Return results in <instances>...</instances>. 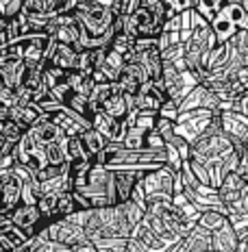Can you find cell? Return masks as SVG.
<instances>
[{"mask_svg":"<svg viewBox=\"0 0 248 252\" xmlns=\"http://www.w3.org/2000/svg\"><path fill=\"white\" fill-rule=\"evenodd\" d=\"M31 130H33L35 139H37L41 146L55 144V141H59L63 135H66V133L61 130V126H57V124L50 120V115H46V113L41 115V118H39L33 126H31Z\"/></svg>","mask_w":248,"mask_h":252,"instance_id":"9c48e42d","label":"cell"},{"mask_svg":"<svg viewBox=\"0 0 248 252\" xmlns=\"http://www.w3.org/2000/svg\"><path fill=\"white\" fill-rule=\"evenodd\" d=\"M140 7H144L146 11H150L161 24H166L168 9H166V2H163V0H140Z\"/></svg>","mask_w":248,"mask_h":252,"instance_id":"cb8c5ba5","label":"cell"},{"mask_svg":"<svg viewBox=\"0 0 248 252\" xmlns=\"http://www.w3.org/2000/svg\"><path fill=\"white\" fill-rule=\"evenodd\" d=\"M15 89H11V87H0V104H4V107H15Z\"/></svg>","mask_w":248,"mask_h":252,"instance_id":"d4e9b609","label":"cell"},{"mask_svg":"<svg viewBox=\"0 0 248 252\" xmlns=\"http://www.w3.org/2000/svg\"><path fill=\"white\" fill-rule=\"evenodd\" d=\"M66 150H68V163L74 165V163H83V161H87L89 157L85 155V150H83L81 141H78L76 135H68V141H66Z\"/></svg>","mask_w":248,"mask_h":252,"instance_id":"ac0fdd59","label":"cell"},{"mask_svg":"<svg viewBox=\"0 0 248 252\" xmlns=\"http://www.w3.org/2000/svg\"><path fill=\"white\" fill-rule=\"evenodd\" d=\"M0 213H2V209H0Z\"/></svg>","mask_w":248,"mask_h":252,"instance_id":"1f68e13d","label":"cell"},{"mask_svg":"<svg viewBox=\"0 0 248 252\" xmlns=\"http://www.w3.org/2000/svg\"><path fill=\"white\" fill-rule=\"evenodd\" d=\"M211 31L215 35L218 44H226L233 35H237V31H248V11L242 7V2H231L215 15L209 22Z\"/></svg>","mask_w":248,"mask_h":252,"instance_id":"6da1fadb","label":"cell"},{"mask_svg":"<svg viewBox=\"0 0 248 252\" xmlns=\"http://www.w3.org/2000/svg\"><path fill=\"white\" fill-rule=\"evenodd\" d=\"M124 252H150V250L142 239H137L135 235H131V237L126 239V250Z\"/></svg>","mask_w":248,"mask_h":252,"instance_id":"484cf974","label":"cell"},{"mask_svg":"<svg viewBox=\"0 0 248 252\" xmlns=\"http://www.w3.org/2000/svg\"><path fill=\"white\" fill-rule=\"evenodd\" d=\"M22 9H24V0H0V15L4 20L20 18Z\"/></svg>","mask_w":248,"mask_h":252,"instance_id":"603a6c76","label":"cell"},{"mask_svg":"<svg viewBox=\"0 0 248 252\" xmlns=\"http://www.w3.org/2000/svg\"><path fill=\"white\" fill-rule=\"evenodd\" d=\"M231 2H233V0H196V11L203 15L207 22H211V20Z\"/></svg>","mask_w":248,"mask_h":252,"instance_id":"9a60e30c","label":"cell"},{"mask_svg":"<svg viewBox=\"0 0 248 252\" xmlns=\"http://www.w3.org/2000/svg\"><path fill=\"white\" fill-rule=\"evenodd\" d=\"M7 26H9V20H4L2 15H0V33H4V31H7Z\"/></svg>","mask_w":248,"mask_h":252,"instance_id":"f1b7e54d","label":"cell"},{"mask_svg":"<svg viewBox=\"0 0 248 252\" xmlns=\"http://www.w3.org/2000/svg\"><path fill=\"white\" fill-rule=\"evenodd\" d=\"M81 211V207H78L76 198L72 191H66V193H59V198H57V209H55V218H52V222L55 220H63V218H70L72 213Z\"/></svg>","mask_w":248,"mask_h":252,"instance_id":"5bb4252c","label":"cell"},{"mask_svg":"<svg viewBox=\"0 0 248 252\" xmlns=\"http://www.w3.org/2000/svg\"><path fill=\"white\" fill-rule=\"evenodd\" d=\"M9 222L13 224L15 228H20L26 237H35L37 233H41L46 226H48V220L41 215L39 207L37 204H20V207H15L11 213H9Z\"/></svg>","mask_w":248,"mask_h":252,"instance_id":"3957f363","label":"cell"},{"mask_svg":"<svg viewBox=\"0 0 248 252\" xmlns=\"http://www.w3.org/2000/svg\"><path fill=\"white\" fill-rule=\"evenodd\" d=\"M9 118H11V109L0 104V122H4V120H9Z\"/></svg>","mask_w":248,"mask_h":252,"instance_id":"83f0119b","label":"cell"},{"mask_svg":"<svg viewBox=\"0 0 248 252\" xmlns=\"http://www.w3.org/2000/svg\"><path fill=\"white\" fill-rule=\"evenodd\" d=\"M242 7H244L246 11H248V0H242Z\"/></svg>","mask_w":248,"mask_h":252,"instance_id":"f546056e","label":"cell"},{"mask_svg":"<svg viewBox=\"0 0 248 252\" xmlns=\"http://www.w3.org/2000/svg\"><path fill=\"white\" fill-rule=\"evenodd\" d=\"M168 100V94L161 81H148L137 94V113L159 115L163 102Z\"/></svg>","mask_w":248,"mask_h":252,"instance_id":"5b68a950","label":"cell"},{"mask_svg":"<svg viewBox=\"0 0 248 252\" xmlns=\"http://www.w3.org/2000/svg\"><path fill=\"white\" fill-rule=\"evenodd\" d=\"M233 2H242V0H233Z\"/></svg>","mask_w":248,"mask_h":252,"instance_id":"4dcf8cb0","label":"cell"},{"mask_svg":"<svg viewBox=\"0 0 248 252\" xmlns=\"http://www.w3.org/2000/svg\"><path fill=\"white\" fill-rule=\"evenodd\" d=\"M211 248L215 252H235L237 250L235 228L224 224V226H220L218 230H213V233H211Z\"/></svg>","mask_w":248,"mask_h":252,"instance_id":"30bf717a","label":"cell"},{"mask_svg":"<svg viewBox=\"0 0 248 252\" xmlns=\"http://www.w3.org/2000/svg\"><path fill=\"white\" fill-rule=\"evenodd\" d=\"M22 13H35V15L52 18L55 13H59V0H24Z\"/></svg>","mask_w":248,"mask_h":252,"instance_id":"4fadbf2b","label":"cell"},{"mask_svg":"<svg viewBox=\"0 0 248 252\" xmlns=\"http://www.w3.org/2000/svg\"><path fill=\"white\" fill-rule=\"evenodd\" d=\"M166 2V22L172 20L174 15H183V13H189L192 9H196V0H163Z\"/></svg>","mask_w":248,"mask_h":252,"instance_id":"d6986e66","label":"cell"},{"mask_svg":"<svg viewBox=\"0 0 248 252\" xmlns=\"http://www.w3.org/2000/svg\"><path fill=\"white\" fill-rule=\"evenodd\" d=\"M226 224V220H224V215L222 213H215V211H207V213H203L198 218V226H203V228H207V230H218L220 226H224Z\"/></svg>","mask_w":248,"mask_h":252,"instance_id":"7402d4cb","label":"cell"},{"mask_svg":"<svg viewBox=\"0 0 248 252\" xmlns=\"http://www.w3.org/2000/svg\"><path fill=\"white\" fill-rule=\"evenodd\" d=\"M20 204H22V178L11 170V176L0 187V209H2V213L9 218V213H11L15 207H20Z\"/></svg>","mask_w":248,"mask_h":252,"instance_id":"8992f818","label":"cell"},{"mask_svg":"<svg viewBox=\"0 0 248 252\" xmlns=\"http://www.w3.org/2000/svg\"><path fill=\"white\" fill-rule=\"evenodd\" d=\"M41 183L37 181V176H29L22 181V202L24 204H37L41 198Z\"/></svg>","mask_w":248,"mask_h":252,"instance_id":"e0dca14e","label":"cell"},{"mask_svg":"<svg viewBox=\"0 0 248 252\" xmlns=\"http://www.w3.org/2000/svg\"><path fill=\"white\" fill-rule=\"evenodd\" d=\"M76 0H59V11H74Z\"/></svg>","mask_w":248,"mask_h":252,"instance_id":"4316f807","label":"cell"},{"mask_svg":"<svg viewBox=\"0 0 248 252\" xmlns=\"http://www.w3.org/2000/svg\"><path fill=\"white\" fill-rule=\"evenodd\" d=\"M63 107L70 109V111H74V113H78V115H83L85 120L92 118V113H89V102H87V96H85V94L70 92V96L66 98Z\"/></svg>","mask_w":248,"mask_h":252,"instance_id":"2e32d148","label":"cell"},{"mask_svg":"<svg viewBox=\"0 0 248 252\" xmlns=\"http://www.w3.org/2000/svg\"><path fill=\"white\" fill-rule=\"evenodd\" d=\"M41 115H44V113L39 111V107L35 102L26 104V107H11V120H15V122L22 126L24 130H29L31 126H33L41 118Z\"/></svg>","mask_w":248,"mask_h":252,"instance_id":"8fae6325","label":"cell"},{"mask_svg":"<svg viewBox=\"0 0 248 252\" xmlns=\"http://www.w3.org/2000/svg\"><path fill=\"white\" fill-rule=\"evenodd\" d=\"M68 135H63L59 141L44 146V161L48 165H66L68 163V150H66Z\"/></svg>","mask_w":248,"mask_h":252,"instance_id":"7c38bea8","label":"cell"},{"mask_svg":"<svg viewBox=\"0 0 248 252\" xmlns=\"http://www.w3.org/2000/svg\"><path fill=\"white\" fill-rule=\"evenodd\" d=\"M46 61H48L52 67L63 70L66 74L81 70V52H78L74 46L59 44V41H55V39H50L48 52H46Z\"/></svg>","mask_w":248,"mask_h":252,"instance_id":"277c9868","label":"cell"},{"mask_svg":"<svg viewBox=\"0 0 248 252\" xmlns=\"http://www.w3.org/2000/svg\"><path fill=\"white\" fill-rule=\"evenodd\" d=\"M46 235H48L50 241L59 246H66V248H81L85 244H92L85 233V228L81 224H76L72 218H63V220H55L46 226Z\"/></svg>","mask_w":248,"mask_h":252,"instance_id":"7a4b0ae2","label":"cell"},{"mask_svg":"<svg viewBox=\"0 0 248 252\" xmlns=\"http://www.w3.org/2000/svg\"><path fill=\"white\" fill-rule=\"evenodd\" d=\"M76 137H78V141H81L83 150H85V155L89 157V159H96L100 152H103L109 146V139L105 137L103 133H98L96 128H92V126H87V128H81L76 133Z\"/></svg>","mask_w":248,"mask_h":252,"instance_id":"ba28073f","label":"cell"},{"mask_svg":"<svg viewBox=\"0 0 248 252\" xmlns=\"http://www.w3.org/2000/svg\"><path fill=\"white\" fill-rule=\"evenodd\" d=\"M98 252H124L126 250V239L124 237H103L92 241Z\"/></svg>","mask_w":248,"mask_h":252,"instance_id":"ffe728a7","label":"cell"},{"mask_svg":"<svg viewBox=\"0 0 248 252\" xmlns=\"http://www.w3.org/2000/svg\"><path fill=\"white\" fill-rule=\"evenodd\" d=\"M103 113H107L109 118L118 120V122H126L131 115V107H129V96L122 92V89L118 87V83H115L113 92L109 94V98L105 100L103 109H100Z\"/></svg>","mask_w":248,"mask_h":252,"instance_id":"52a82bcc","label":"cell"},{"mask_svg":"<svg viewBox=\"0 0 248 252\" xmlns=\"http://www.w3.org/2000/svg\"><path fill=\"white\" fill-rule=\"evenodd\" d=\"M26 133V130L20 126L15 120H4V122H0V135H4L9 141H13V144H18L20 139H22V135Z\"/></svg>","mask_w":248,"mask_h":252,"instance_id":"44dd1931","label":"cell"}]
</instances>
